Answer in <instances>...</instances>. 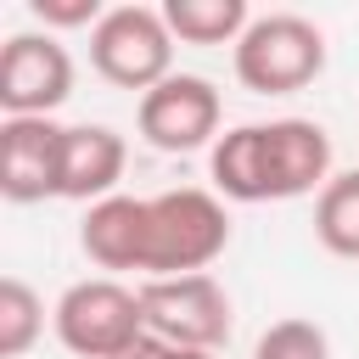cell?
Listing matches in <instances>:
<instances>
[{
	"mask_svg": "<svg viewBox=\"0 0 359 359\" xmlns=\"http://www.w3.org/2000/svg\"><path fill=\"white\" fill-rule=\"evenodd\" d=\"M79 247L95 269L118 275V269H140L146 258V196H107L95 208H84L79 224Z\"/></svg>",
	"mask_w": 359,
	"mask_h": 359,
	"instance_id": "11",
	"label": "cell"
},
{
	"mask_svg": "<svg viewBox=\"0 0 359 359\" xmlns=\"http://www.w3.org/2000/svg\"><path fill=\"white\" fill-rule=\"evenodd\" d=\"M129 146L118 129L107 123H67V146H62V196L67 202H107L118 196Z\"/></svg>",
	"mask_w": 359,
	"mask_h": 359,
	"instance_id": "10",
	"label": "cell"
},
{
	"mask_svg": "<svg viewBox=\"0 0 359 359\" xmlns=\"http://www.w3.org/2000/svg\"><path fill=\"white\" fill-rule=\"evenodd\" d=\"M140 140L157 151H196L219 135V90L202 73H168L135 107Z\"/></svg>",
	"mask_w": 359,
	"mask_h": 359,
	"instance_id": "7",
	"label": "cell"
},
{
	"mask_svg": "<svg viewBox=\"0 0 359 359\" xmlns=\"http://www.w3.org/2000/svg\"><path fill=\"white\" fill-rule=\"evenodd\" d=\"M213 185L230 202H269V151L264 123H236L213 140Z\"/></svg>",
	"mask_w": 359,
	"mask_h": 359,
	"instance_id": "12",
	"label": "cell"
},
{
	"mask_svg": "<svg viewBox=\"0 0 359 359\" xmlns=\"http://www.w3.org/2000/svg\"><path fill=\"white\" fill-rule=\"evenodd\" d=\"M230 247V213L213 191L180 185L163 196H146V280H174V275H208V264Z\"/></svg>",
	"mask_w": 359,
	"mask_h": 359,
	"instance_id": "1",
	"label": "cell"
},
{
	"mask_svg": "<svg viewBox=\"0 0 359 359\" xmlns=\"http://www.w3.org/2000/svg\"><path fill=\"white\" fill-rule=\"evenodd\" d=\"M34 17L50 34V28H95L107 11H101V0H34Z\"/></svg>",
	"mask_w": 359,
	"mask_h": 359,
	"instance_id": "17",
	"label": "cell"
},
{
	"mask_svg": "<svg viewBox=\"0 0 359 359\" xmlns=\"http://www.w3.org/2000/svg\"><path fill=\"white\" fill-rule=\"evenodd\" d=\"M252 359H331V342L314 320H275L258 337Z\"/></svg>",
	"mask_w": 359,
	"mask_h": 359,
	"instance_id": "16",
	"label": "cell"
},
{
	"mask_svg": "<svg viewBox=\"0 0 359 359\" xmlns=\"http://www.w3.org/2000/svg\"><path fill=\"white\" fill-rule=\"evenodd\" d=\"M62 146H67V123L6 118L0 123V196L6 202L62 196Z\"/></svg>",
	"mask_w": 359,
	"mask_h": 359,
	"instance_id": "8",
	"label": "cell"
},
{
	"mask_svg": "<svg viewBox=\"0 0 359 359\" xmlns=\"http://www.w3.org/2000/svg\"><path fill=\"white\" fill-rule=\"evenodd\" d=\"M50 325L62 348L79 359H118L146 337V309H140V292H129L112 275H95V280H73L56 297Z\"/></svg>",
	"mask_w": 359,
	"mask_h": 359,
	"instance_id": "3",
	"label": "cell"
},
{
	"mask_svg": "<svg viewBox=\"0 0 359 359\" xmlns=\"http://www.w3.org/2000/svg\"><path fill=\"white\" fill-rule=\"evenodd\" d=\"M325 73V34L297 11L252 17L236 39V79L252 95H292Z\"/></svg>",
	"mask_w": 359,
	"mask_h": 359,
	"instance_id": "2",
	"label": "cell"
},
{
	"mask_svg": "<svg viewBox=\"0 0 359 359\" xmlns=\"http://www.w3.org/2000/svg\"><path fill=\"white\" fill-rule=\"evenodd\" d=\"M90 67L118 90H157L174 73V34L163 6H107L90 28Z\"/></svg>",
	"mask_w": 359,
	"mask_h": 359,
	"instance_id": "4",
	"label": "cell"
},
{
	"mask_svg": "<svg viewBox=\"0 0 359 359\" xmlns=\"http://www.w3.org/2000/svg\"><path fill=\"white\" fill-rule=\"evenodd\" d=\"M146 331L168 348H202L219 353L230 337V297L213 275H174V280H146L140 286Z\"/></svg>",
	"mask_w": 359,
	"mask_h": 359,
	"instance_id": "5",
	"label": "cell"
},
{
	"mask_svg": "<svg viewBox=\"0 0 359 359\" xmlns=\"http://www.w3.org/2000/svg\"><path fill=\"white\" fill-rule=\"evenodd\" d=\"M163 359H219V353H202V348H168Z\"/></svg>",
	"mask_w": 359,
	"mask_h": 359,
	"instance_id": "18",
	"label": "cell"
},
{
	"mask_svg": "<svg viewBox=\"0 0 359 359\" xmlns=\"http://www.w3.org/2000/svg\"><path fill=\"white\" fill-rule=\"evenodd\" d=\"M163 22L180 45H236L247 34V0H168Z\"/></svg>",
	"mask_w": 359,
	"mask_h": 359,
	"instance_id": "13",
	"label": "cell"
},
{
	"mask_svg": "<svg viewBox=\"0 0 359 359\" xmlns=\"http://www.w3.org/2000/svg\"><path fill=\"white\" fill-rule=\"evenodd\" d=\"M264 151H269V202H292V196L325 191V180H331V135L314 118L264 123Z\"/></svg>",
	"mask_w": 359,
	"mask_h": 359,
	"instance_id": "9",
	"label": "cell"
},
{
	"mask_svg": "<svg viewBox=\"0 0 359 359\" xmlns=\"http://www.w3.org/2000/svg\"><path fill=\"white\" fill-rule=\"evenodd\" d=\"M39 331H45V303H39V292H34L28 280L6 275V280H0V353H6V359H22V353L39 342Z\"/></svg>",
	"mask_w": 359,
	"mask_h": 359,
	"instance_id": "15",
	"label": "cell"
},
{
	"mask_svg": "<svg viewBox=\"0 0 359 359\" xmlns=\"http://www.w3.org/2000/svg\"><path fill=\"white\" fill-rule=\"evenodd\" d=\"M314 236L337 258H359V168L331 174L314 196Z\"/></svg>",
	"mask_w": 359,
	"mask_h": 359,
	"instance_id": "14",
	"label": "cell"
},
{
	"mask_svg": "<svg viewBox=\"0 0 359 359\" xmlns=\"http://www.w3.org/2000/svg\"><path fill=\"white\" fill-rule=\"evenodd\" d=\"M73 95V56L50 34H11L0 50V107L6 118H50Z\"/></svg>",
	"mask_w": 359,
	"mask_h": 359,
	"instance_id": "6",
	"label": "cell"
}]
</instances>
